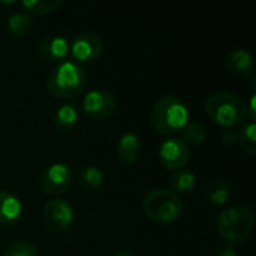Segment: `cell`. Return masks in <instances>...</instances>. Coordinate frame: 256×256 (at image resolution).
Segmentation results:
<instances>
[{
    "mask_svg": "<svg viewBox=\"0 0 256 256\" xmlns=\"http://www.w3.org/2000/svg\"><path fill=\"white\" fill-rule=\"evenodd\" d=\"M142 212L156 224H171L182 216L183 201L170 189H154L144 196Z\"/></svg>",
    "mask_w": 256,
    "mask_h": 256,
    "instance_id": "cell-5",
    "label": "cell"
},
{
    "mask_svg": "<svg viewBox=\"0 0 256 256\" xmlns=\"http://www.w3.org/2000/svg\"><path fill=\"white\" fill-rule=\"evenodd\" d=\"M246 108L243 99L231 92H216L206 100V111L210 118L225 129L240 126L248 118Z\"/></svg>",
    "mask_w": 256,
    "mask_h": 256,
    "instance_id": "cell-2",
    "label": "cell"
},
{
    "mask_svg": "<svg viewBox=\"0 0 256 256\" xmlns=\"http://www.w3.org/2000/svg\"><path fill=\"white\" fill-rule=\"evenodd\" d=\"M72 178H74L72 170L63 162H56V164H51L42 172L39 178V186L44 190V194L58 196L69 189Z\"/></svg>",
    "mask_w": 256,
    "mask_h": 256,
    "instance_id": "cell-8",
    "label": "cell"
},
{
    "mask_svg": "<svg viewBox=\"0 0 256 256\" xmlns=\"http://www.w3.org/2000/svg\"><path fill=\"white\" fill-rule=\"evenodd\" d=\"M196 183V176L186 168H180L172 172V176L170 177V190L174 192L176 195H182V194H189L194 190Z\"/></svg>",
    "mask_w": 256,
    "mask_h": 256,
    "instance_id": "cell-17",
    "label": "cell"
},
{
    "mask_svg": "<svg viewBox=\"0 0 256 256\" xmlns=\"http://www.w3.org/2000/svg\"><path fill=\"white\" fill-rule=\"evenodd\" d=\"M32 28L33 20L32 15H28L27 12H16L8 18V30L16 38H22L24 34L32 32Z\"/></svg>",
    "mask_w": 256,
    "mask_h": 256,
    "instance_id": "cell-19",
    "label": "cell"
},
{
    "mask_svg": "<svg viewBox=\"0 0 256 256\" xmlns=\"http://www.w3.org/2000/svg\"><path fill=\"white\" fill-rule=\"evenodd\" d=\"M3 256H39L38 249L30 244V243H26V242H15V243H10L4 252Z\"/></svg>",
    "mask_w": 256,
    "mask_h": 256,
    "instance_id": "cell-23",
    "label": "cell"
},
{
    "mask_svg": "<svg viewBox=\"0 0 256 256\" xmlns=\"http://www.w3.org/2000/svg\"><path fill=\"white\" fill-rule=\"evenodd\" d=\"M78 183L87 192H96L104 186L105 176L98 166H82L78 170Z\"/></svg>",
    "mask_w": 256,
    "mask_h": 256,
    "instance_id": "cell-18",
    "label": "cell"
},
{
    "mask_svg": "<svg viewBox=\"0 0 256 256\" xmlns=\"http://www.w3.org/2000/svg\"><path fill=\"white\" fill-rule=\"evenodd\" d=\"M228 70L238 78H250L254 75V57L246 50H234L226 57Z\"/></svg>",
    "mask_w": 256,
    "mask_h": 256,
    "instance_id": "cell-12",
    "label": "cell"
},
{
    "mask_svg": "<svg viewBox=\"0 0 256 256\" xmlns=\"http://www.w3.org/2000/svg\"><path fill=\"white\" fill-rule=\"evenodd\" d=\"M141 153V140L134 132H126L117 142V156L122 164H135Z\"/></svg>",
    "mask_w": 256,
    "mask_h": 256,
    "instance_id": "cell-14",
    "label": "cell"
},
{
    "mask_svg": "<svg viewBox=\"0 0 256 256\" xmlns=\"http://www.w3.org/2000/svg\"><path fill=\"white\" fill-rule=\"evenodd\" d=\"M114 256H136L135 254H132V252H128V250H123V252H117Z\"/></svg>",
    "mask_w": 256,
    "mask_h": 256,
    "instance_id": "cell-26",
    "label": "cell"
},
{
    "mask_svg": "<svg viewBox=\"0 0 256 256\" xmlns=\"http://www.w3.org/2000/svg\"><path fill=\"white\" fill-rule=\"evenodd\" d=\"M38 51L40 57L46 62L62 63L66 62L68 56L70 54L69 42L66 38L60 34H45L38 42Z\"/></svg>",
    "mask_w": 256,
    "mask_h": 256,
    "instance_id": "cell-11",
    "label": "cell"
},
{
    "mask_svg": "<svg viewBox=\"0 0 256 256\" xmlns=\"http://www.w3.org/2000/svg\"><path fill=\"white\" fill-rule=\"evenodd\" d=\"M87 82L86 70L76 62H62L56 66L46 78V90L50 94L60 99H70L78 96Z\"/></svg>",
    "mask_w": 256,
    "mask_h": 256,
    "instance_id": "cell-3",
    "label": "cell"
},
{
    "mask_svg": "<svg viewBox=\"0 0 256 256\" xmlns=\"http://www.w3.org/2000/svg\"><path fill=\"white\" fill-rule=\"evenodd\" d=\"M237 141L242 147V150H244L248 154L255 156L256 154V124L255 122H249L246 123L240 132L237 134Z\"/></svg>",
    "mask_w": 256,
    "mask_h": 256,
    "instance_id": "cell-21",
    "label": "cell"
},
{
    "mask_svg": "<svg viewBox=\"0 0 256 256\" xmlns=\"http://www.w3.org/2000/svg\"><path fill=\"white\" fill-rule=\"evenodd\" d=\"M182 140L189 146H201L204 144V141L207 140V129L202 123H196V122H189L184 129L182 130Z\"/></svg>",
    "mask_w": 256,
    "mask_h": 256,
    "instance_id": "cell-22",
    "label": "cell"
},
{
    "mask_svg": "<svg viewBox=\"0 0 256 256\" xmlns=\"http://www.w3.org/2000/svg\"><path fill=\"white\" fill-rule=\"evenodd\" d=\"M220 138H222V141H224L225 146H232L236 142V140H237V134L232 129H225L222 132V136Z\"/></svg>",
    "mask_w": 256,
    "mask_h": 256,
    "instance_id": "cell-24",
    "label": "cell"
},
{
    "mask_svg": "<svg viewBox=\"0 0 256 256\" xmlns=\"http://www.w3.org/2000/svg\"><path fill=\"white\" fill-rule=\"evenodd\" d=\"M189 110L186 104L177 96L160 98L150 111L152 126L162 135L174 136L182 134L184 126L189 123Z\"/></svg>",
    "mask_w": 256,
    "mask_h": 256,
    "instance_id": "cell-1",
    "label": "cell"
},
{
    "mask_svg": "<svg viewBox=\"0 0 256 256\" xmlns=\"http://www.w3.org/2000/svg\"><path fill=\"white\" fill-rule=\"evenodd\" d=\"M255 214L246 206H232L220 212L216 220V230L220 237L230 243H242L252 234Z\"/></svg>",
    "mask_w": 256,
    "mask_h": 256,
    "instance_id": "cell-4",
    "label": "cell"
},
{
    "mask_svg": "<svg viewBox=\"0 0 256 256\" xmlns=\"http://www.w3.org/2000/svg\"><path fill=\"white\" fill-rule=\"evenodd\" d=\"M22 214L21 201L9 190L0 189V224L14 225Z\"/></svg>",
    "mask_w": 256,
    "mask_h": 256,
    "instance_id": "cell-13",
    "label": "cell"
},
{
    "mask_svg": "<svg viewBox=\"0 0 256 256\" xmlns=\"http://www.w3.org/2000/svg\"><path fill=\"white\" fill-rule=\"evenodd\" d=\"M202 196L206 201H208L213 206H225L231 200V186L225 180L214 178L204 184L202 188Z\"/></svg>",
    "mask_w": 256,
    "mask_h": 256,
    "instance_id": "cell-15",
    "label": "cell"
},
{
    "mask_svg": "<svg viewBox=\"0 0 256 256\" xmlns=\"http://www.w3.org/2000/svg\"><path fill=\"white\" fill-rule=\"evenodd\" d=\"M44 226L54 234L64 232L74 222V208L69 201L62 198L50 200L40 212Z\"/></svg>",
    "mask_w": 256,
    "mask_h": 256,
    "instance_id": "cell-6",
    "label": "cell"
},
{
    "mask_svg": "<svg viewBox=\"0 0 256 256\" xmlns=\"http://www.w3.org/2000/svg\"><path fill=\"white\" fill-rule=\"evenodd\" d=\"M78 122H80V112L76 106L72 104H64L58 106L52 116V124L60 132L72 130L78 124Z\"/></svg>",
    "mask_w": 256,
    "mask_h": 256,
    "instance_id": "cell-16",
    "label": "cell"
},
{
    "mask_svg": "<svg viewBox=\"0 0 256 256\" xmlns=\"http://www.w3.org/2000/svg\"><path fill=\"white\" fill-rule=\"evenodd\" d=\"M82 110L86 116L93 120L104 122L108 120L117 110L116 96L106 90L94 88L90 90L82 99Z\"/></svg>",
    "mask_w": 256,
    "mask_h": 256,
    "instance_id": "cell-7",
    "label": "cell"
},
{
    "mask_svg": "<svg viewBox=\"0 0 256 256\" xmlns=\"http://www.w3.org/2000/svg\"><path fill=\"white\" fill-rule=\"evenodd\" d=\"M21 6L26 9L28 15H48L56 12L60 6V0H24L21 2Z\"/></svg>",
    "mask_w": 256,
    "mask_h": 256,
    "instance_id": "cell-20",
    "label": "cell"
},
{
    "mask_svg": "<svg viewBox=\"0 0 256 256\" xmlns=\"http://www.w3.org/2000/svg\"><path fill=\"white\" fill-rule=\"evenodd\" d=\"M159 162L164 168L168 170H180L183 168L190 158V150L189 146L182 140V138H170L162 146L159 147L158 152Z\"/></svg>",
    "mask_w": 256,
    "mask_h": 256,
    "instance_id": "cell-10",
    "label": "cell"
},
{
    "mask_svg": "<svg viewBox=\"0 0 256 256\" xmlns=\"http://www.w3.org/2000/svg\"><path fill=\"white\" fill-rule=\"evenodd\" d=\"M216 256H237V252L234 248L231 246H222L219 250H218V255Z\"/></svg>",
    "mask_w": 256,
    "mask_h": 256,
    "instance_id": "cell-25",
    "label": "cell"
},
{
    "mask_svg": "<svg viewBox=\"0 0 256 256\" xmlns=\"http://www.w3.org/2000/svg\"><path fill=\"white\" fill-rule=\"evenodd\" d=\"M69 50L78 64L92 63L100 57L104 51V42L98 34L92 32H84L74 38L72 44L69 45Z\"/></svg>",
    "mask_w": 256,
    "mask_h": 256,
    "instance_id": "cell-9",
    "label": "cell"
}]
</instances>
